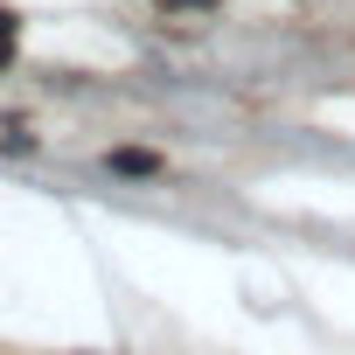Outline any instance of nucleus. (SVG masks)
Instances as JSON below:
<instances>
[{
  "instance_id": "nucleus-1",
  "label": "nucleus",
  "mask_w": 355,
  "mask_h": 355,
  "mask_svg": "<svg viewBox=\"0 0 355 355\" xmlns=\"http://www.w3.org/2000/svg\"><path fill=\"white\" fill-rule=\"evenodd\" d=\"M105 167H112V174H132V182H146V174H160V153H153V146H112Z\"/></svg>"
},
{
  "instance_id": "nucleus-2",
  "label": "nucleus",
  "mask_w": 355,
  "mask_h": 355,
  "mask_svg": "<svg viewBox=\"0 0 355 355\" xmlns=\"http://www.w3.org/2000/svg\"><path fill=\"white\" fill-rule=\"evenodd\" d=\"M15 42H21V21H15L8 8H0V70H8V63H15Z\"/></svg>"
},
{
  "instance_id": "nucleus-3",
  "label": "nucleus",
  "mask_w": 355,
  "mask_h": 355,
  "mask_svg": "<svg viewBox=\"0 0 355 355\" xmlns=\"http://www.w3.org/2000/svg\"><path fill=\"white\" fill-rule=\"evenodd\" d=\"M167 8H174V15H182V8H216V0H167Z\"/></svg>"
}]
</instances>
